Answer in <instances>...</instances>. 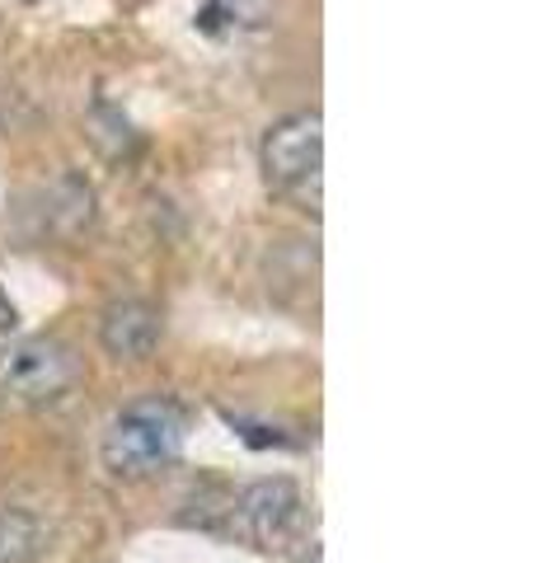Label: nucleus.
I'll use <instances>...</instances> for the list:
<instances>
[{
	"instance_id": "1",
	"label": "nucleus",
	"mask_w": 535,
	"mask_h": 563,
	"mask_svg": "<svg viewBox=\"0 0 535 563\" xmlns=\"http://www.w3.org/2000/svg\"><path fill=\"white\" fill-rule=\"evenodd\" d=\"M178 446H184V409L165 395L137 399L103 432V470L118 479H151L174 465Z\"/></svg>"
},
{
	"instance_id": "2",
	"label": "nucleus",
	"mask_w": 535,
	"mask_h": 563,
	"mask_svg": "<svg viewBox=\"0 0 535 563\" xmlns=\"http://www.w3.org/2000/svg\"><path fill=\"white\" fill-rule=\"evenodd\" d=\"M263 174L292 202H301L306 211H319V184H325V118H319V109L287 113L268 128Z\"/></svg>"
},
{
	"instance_id": "3",
	"label": "nucleus",
	"mask_w": 535,
	"mask_h": 563,
	"mask_svg": "<svg viewBox=\"0 0 535 563\" xmlns=\"http://www.w3.org/2000/svg\"><path fill=\"white\" fill-rule=\"evenodd\" d=\"M76 385V357L57 339L0 343V395L14 404H57Z\"/></svg>"
},
{
	"instance_id": "4",
	"label": "nucleus",
	"mask_w": 535,
	"mask_h": 563,
	"mask_svg": "<svg viewBox=\"0 0 535 563\" xmlns=\"http://www.w3.org/2000/svg\"><path fill=\"white\" fill-rule=\"evenodd\" d=\"M236 521L254 544L273 550V544H287L296 536V526L306 521V498H301V488L292 479H259L240 493Z\"/></svg>"
},
{
	"instance_id": "5",
	"label": "nucleus",
	"mask_w": 535,
	"mask_h": 563,
	"mask_svg": "<svg viewBox=\"0 0 535 563\" xmlns=\"http://www.w3.org/2000/svg\"><path fill=\"white\" fill-rule=\"evenodd\" d=\"M99 343L118 362H146L160 347V310L151 301H113L99 320Z\"/></svg>"
},
{
	"instance_id": "6",
	"label": "nucleus",
	"mask_w": 535,
	"mask_h": 563,
	"mask_svg": "<svg viewBox=\"0 0 535 563\" xmlns=\"http://www.w3.org/2000/svg\"><path fill=\"white\" fill-rule=\"evenodd\" d=\"M43 550V526L29 512H0V563H29Z\"/></svg>"
},
{
	"instance_id": "7",
	"label": "nucleus",
	"mask_w": 535,
	"mask_h": 563,
	"mask_svg": "<svg viewBox=\"0 0 535 563\" xmlns=\"http://www.w3.org/2000/svg\"><path fill=\"white\" fill-rule=\"evenodd\" d=\"M273 10V0H207L203 10V24L211 20H226V29H259Z\"/></svg>"
},
{
	"instance_id": "8",
	"label": "nucleus",
	"mask_w": 535,
	"mask_h": 563,
	"mask_svg": "<svg viewBox=\"0 0 535 563\" xmlns=\"http://www.w3.org/2000/svg\"><path fill=\"white\" fill-rule=\"evenodd\" d=\"M10 329H14V306L6 301V291H0V339H6Z\"/></svg>"
},
{
	"instance_id": "9",
	"label": "nucleus",
	"mask_w": 535,
	"mask_h": 563,
	"mask_svg": "<svg viewBox=\"0 0 535 563\" xmlns=\"http://www.w3.org/2000/svg\"><path fill=\"white\" fill-rule=\"evenodd\" d=\"M24 5H39V0H24Z\"/></svg>"
}]
</instances>
